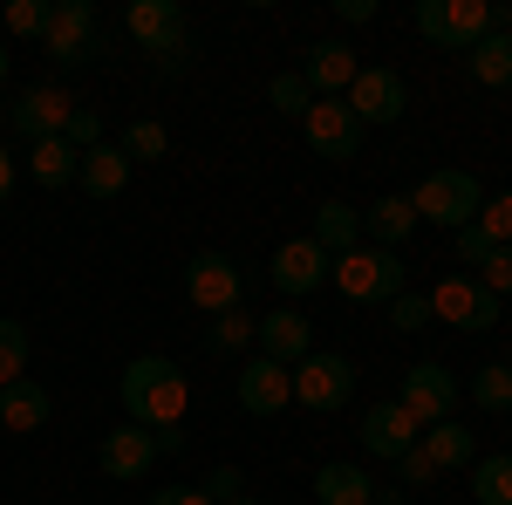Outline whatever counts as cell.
<instances>
[{"label": "cell", "mask_w": 512, "mask_h": 505, "mask_svg": "<svg viewBox=\"0 0 512 505\" xmlns=\"http://www.w3.org/2000/svg\"><path fill=\"white\" fill-rule=\"evenodd\" d=\"M123 417L144 430H178L185 424V403H192V383H185V369L178 362H164V355H137L130 369H123Z\"/></svg>", "instance_id": "obj_1"}, {"label": "cell", "mask_w": 512, "mask_h": 505, "mask_svg": "<svg viewBox=\"0 0 512 505\" xmlns=\"http://www.w3.org/2000/svg\"><path fill=\"white\" fill-rule=\"evenodd\" d=\"M410 198V212H417V226H472L478 219V205H485V185H478L472 171H431L417 192H403Z\"/></svg>", "instance_id": "obj_2"}, {"label": "cell", "mask_w": 512, "mask_h": 505, "mask_svg": "<svg viewBox=\"0 0 512 505\" xmlns=\"http://www.w3.org/2000/svg\"><path fill=\"white\" fill-rule=\"evenodd\" d=\"M328 280H335V287H342L349 301H362V308H376V301H396V294H403V260L362 239L355 253H342V260L328 267Z\"/></svg>", "instance_id": "obj_3"}, {"label": "cell", "mask_w": 512, "mask_h": 505, "mask_svg": "<svg viewBox=\"0 0 512 505\" xmlns=\"http://www.w3.org/2000/svg\"><path fill=\"white\" fill-rule=\"evenodd\" d=\"M417 35L472 55L478 41L492 35V0H417Z\"/></svg>", "instance_id": "obj_4"}, {"label": "cell", "mask_w": 512, "mask_h": 505, "mask_svg": "<svg viewBox=\"0 0 512 505\" xmlns=\"http://www.w3.org/2000/svg\"><path fill=\"white\" fill-rule=\"evenodd\" d=\"M424 301H431V321L458 328V335H485V328H499V308H506V301H492V294L478 287V273H451V280H437Z\"/></svg>", "instance_id": "obj_5"}, {"label": "cell", "mask_w": 512, "mask_h": 505, "mask_svg": "<svg viewBox=\"0 0 512 505\" xmlns=\"http://www.w3.org/2000/svg\"><path fill=\"white\" fill-rule=\"evenodd\" d=\"M41 48L55 55V69H82V62H96V55H103L96 7H89V0H55V7H48V35H41Z\"/></svg>", "instance_id": "obj_6"}, {"label": "cell", "mask_w": 512, "mask_h": 505, "mask_svg": "<svg viewBox=\"0 0 512 505\" xmlns=\"http://www.w3.org/2000/svg\"><path fill=\"white\" fill-rule=\"evenodd\" d=\"M287 376H294V403H301V410H321V417L342 410V403L355 396V362L335 355V349H315L308 362H294Z\"/></svg>", "instance_id": "obj_7"}, {"label": "cell", "mask_w": 512, "mask_h": 505, "mask_svg": "<svg viewBox=\"0 0 512 505\" xmlns=\"http://www.w3.org/2000/svg\"><path fill=\"white\" fill-rule=\"evenodd\" d=\"M301 137H308V151L328 157V164H349V157L362 151V123H355V110L342 96H321L315 110L301 117Z\"/></svg>", "instance_id": "obj_8"}, {"label": "cell", "mask_w": 512, "mask_h": 505, "mask_svg": "<svg viewBox=\"0 0 512 505\" xmlns=\"http://www.w3.org/2000/svg\"><path fill=\"white\" fill-rule=\"evenodd\" d=\"M396 403L431 430V424L451 417V403H458V376H451L444 362H410V369H403V389H396Z\"/></svg>", "instance_id": "obj_9"}, {"label": "cell", "mask_w": 512, "mask_h": 505, "mask_svg": "<svg viewBox=\"0 0 512 505\" xmlns=\"http://www.w3.org/2000/svg\"><path fill=\"white\" fill-rule=\"evenodd\" d=\"M417 437H424V424H417L396 396H383V403H369V410H362V451H369V458H383V465H396L403 451H417Z\"/></svg>", "instance_id": "obj_10"}, {"label": "cell", "mask_w": 512, "mask_h": 505, "mask_svg": "<svg viewBox=\"0 0 512 505\" xmlns=\"http://www.w3.org/2000/svg\"><path fill=\"white\" fill-rule=\"evenodd\" d=\"M123 28H130V41L144 48V55H178L185 48V7L178 0H130V14H123Z\"/></svg>", "instance_id": "obj_11"}, {"label": "cell", "mask_w": 512, "mask_h": 505, "mask_svg": "<svg viewBox=\"0 0 512 505\" xmlns=\"http://www.w3.org/2000/svg\"><path fill=\"white\" fill-rule=\"evenodd\" d=\"M355 110V123L369 130V123H396L403 110H410V89H403V76L396 69H362V76L349 82V96H342Z\"/></svg>", "instance_id": "obj_12"}, {"label": "cell", "mask_w": 512, "mask_h": 505, "mask_svg": "<svg viewBox=\"0 0 512 505\" xmlns=\"http://www.w3.org/2000/svg\"><path fill=\"white\" fill-rule=\"evenodd\" d=\"M253 349L267 355V362H280V369H294V362L315 355V321L294 314V308H274L260 328H253Z\"/></svg>", "instance_id": "obj_13"}, {"label": "cell", "mask_w": 512, "mask_h": 505, "mask_svg": "<svg viewBox=\"0 0 512 505\" xmlns=\"http://www.w3.org/2000/svg\"><path fill=\"white\" fill-rule=\"evenodd\" d=\"M185 294H192V308H205V314H233L239 308V267L226 253H192Z\"/></svg>", "instance_id": "obj_14"}, {"label": "cell", "mask_w": 512, "mask_h": 505, "mask_svg": "<svg viewBox=\"0 0 512 505\" xmlns=\"http://www.w3.org/2000/svg\"><path fill=\"white\" fill-rule=\"evenodd\" d=\"M294 403V376L280 369V362H267V355H253L246 369H239V410L246 417H280Z\"/></svg>", "instance_id": "obj_15"}, {"label": "cell", "mask_w": 512, "mask_h": 505, "mask_svg": "<svg viewBox=\"0 0 512 505\" xmlns=\"http://www.w3.org/2000/svg\"><path fill=\"white\" fill-rule=\"evenodd\" d=\"M69 110H76V103H69L62 89H48V82H41V89H21V96H14L7 123H14V130H21L28 144H48V137H62Z\"/></svg>", "instance_id": "obj_16"}, {"label": "cell", "mask_w": 512, "mask_h": 505, "mask_svg": "<svg viewBox=\"0 0 512 505\" xmlns=\"http://www.w3.org/2000/svg\"><path fill=\"white\" fill-rule=\"evenodd\" d=\"M96 465L110 471V478H144V471L158 465V430L144 424H117L103 444H96Z\"/></svg>", "instance_id": "obj_17"}, {"label": "cell", "mask_w": 512, "mask_h": 505, "mask_svg": "<svg viewBox=\"0 0 512 505\" xmlns=\"http://www.w3.org/2000/svg\"><path fill=\"white\" fill-rule=\"evenodd\" d=\"M355 76H362V62H355L349 41H315L308 62H301V82L315 89V103H321V96H349Z\"/></svg>", "instance_id": "obj_18"}, {"label": "cell", "mask_w": 512, "mask_h": 505, "mask_svg": "<svg viewBox=\"0 0 512 505\" xmlns=\"http://www.w3.org/2000/svg\"><path fill=\"white\" fill-rule=\"evenodd\" d=\"M328 253H321L315 239H287V246H274V287L280 294H315L321 280H328Z\"/></svg>", "instance_id": "obj_19"}, {"label": "cell", "mask_w": 512, "mask_h": 505, "mask_svg": "<svg viewBox=\"0 0 512 505\" xmlns=\"http://www.w3.org/2000/svg\"><path fill=\"white\" fill-rule=\"evenodd\" d=\"M315 505H376V478H369V465L328 458V465L315 471Z\"/></svg>", "instance_id": "obj_20"}, {"label": "cell", "mask_w": 512, "mask_h": 505, "mask_svg": "<svg viewBox=\"0 0 512 505\" xmlns=\"http://www.w3.org/2000/svg\"><path fill=\"white\" fill-rule=\"evenodd\" d=\"M417 451H424V458H431V471H472L478 465V437L465 424H458V417H444V424H431L424 430V437H417Z\"/></svg>", "instance_id": "obj_21"}, {"label": "cell", "mask_w": 512, "mask_h": 505, "mask_svg": "<svg viewBox=\"0 0 512 505\" xmlns=\"http://www.w3.org/2000/svg\"><path fill=\"white\" fill-rule=\"evenodd\" d=\"M48 417H55V403H48V389H41V383H28V376H21V383L0 389V424L14 430V437H35Z\"/></svg>", "instance_id": "obj_22"}, {"label": "cell", "mask_w": 512, "mask_h": 505, "mask_svg": "<svg viewBox=\"0 0 512 505\" xmlns=\"http://www.w3.org/2000/svg\"><path fill=\"white\" fill-rule=\"evenodd\" d=\"M130 171H137V164H130V157H123L117 144H96V151H82L76 185H82L89 198H117L123 185H130Z\"/></svg>", "instance_id": "obj_23"}, {"label": "cell", "mask_w": 512, "mask_h": 505, "mask_svg": "<svg viewBox=\"0 0 512 505\" xmlns=\"http://www.w3.org/2000/svg\"><path fill=\"white\" fill-rule=\"evenodd\" d=\"M328 253V260H342V253H355L362 246V212L355 205H342V198H321V212H315V233H308Z\"/></svg>", "instance_id": "obj_24"}, {"label": "cell", "mask_w": 512, "mask_h": 505, "mask_svg": "<svg viewBox=\"0 0 512 505\" xmlns=\"http://www.w3.org/2000/svg\"><path fill=\"white\" fill-rule=\"evenodd\" d=\"M362 233H369V246L396 253L403 239L417 233V212H410V198H376V205L362 212Z\"/></svg>", "instance_id": "obj_25"}, {"label": "cell", "mask_w": 512, "mask_h": 505, "mask_svg": "<svg viewBox=\"0 0 512 505\" xmlns=\"http://www.w3.org/2000/svg\"><path fill=\"white\" fill-rule=\"evenodd\" d=\"M76 164H82V157L69 151L62 137H48V144L28 151V178H35L41 192H62V185H76Z\"/></svg>", "instance_id": "obj_26"}, {"label": "cell", "mask_w": 512, "mask_h": 505, "mask_svg": "<svg viewBox=\"0 0 512 505\" xmlns=\"http://www.w3.org/2000/svg\"><path fill=\"white\" fill-rule=\"evenodd\" d=\"M465 62H472V76L485 89H512V35H485Z\"/></svg>", "instance_id": "obj_27"}, {"label": "cell", "mask_w": 512, "mask_h": 505, "mask_svg": "<svg viewBox=\"0 0 512 505\" xmlns=\"http://www.w3.org/2000/svg\"><path fill=\"white\" fill-rule=\"evenodd\" d=\"M472 499L478 505H512V451H492L472 465Z\"/></svg>", "instance_id": "obj_28"}, {"label": "cell", "mask_w": 512, "mask_h": 505, "mask_svg": "<svg viewBox=\"0 0 512 505\" xmlns=\"http://www.w3.org/2000/svg\"><path fill=\"white\" fill-rule=\"evenodd\" d=\"M253 314L246 308H233V314H212V328H205V349L212 355H239V349H253Z\"/></svg>", "instance_id": "obj_29"}, {"label": "cell", "mask_w": 512, "mask_h": 505, "mask_svg": "<svg viewBox=\"0 0 512 505\" xmlns=\"http://www.w3.org/2000/svg\"><path fill=\"white\" fill-rule=\"evenodd\" d=\"M472 403L485 410V417H499V410H512V362H485L472 376Z\"/></svg>", "instance_id": "obj_30"}, {"label": "cell", "mask_w": 512, "mask_h": 505, "mask_svg": "<svg viewBox=\"0 0 512 505\" xmlns=\"http://www.w3.org/2000/svg\"><path fill=\"white\" fill-rule=\"evenodd\" d=\"M21 376H28V328L0 314V389L21 383Z\"/></svg>", "instance_id": "obj_31"}, {"label": "cell", "mask_w": 512, "mask_h": 505, "mask_svg": "<svg viewBox=\"0 0 512 505\" xmlns=\"http://www.w3.org/2000/svg\"><path fill=\"white\" fill-rule=\"evenodd\" d=\"M164 144H171V137H164V123L137 117L130 130H123V144H117V151L130 157V164H151V157H164Z\"/></svg>", "instance_id": "obj_32"}, {"label": "cell", "mask_w": 512, "mask_h": 505, "mask_svg": "<svg viewBox=\"0 0 512 505\" xmlns=\"http://www.w3.org/2000/svg\"><path fill=\"white\" fill-rule=\"evenodd\" d=\"M267 103H274L280 117H308V110H315V89H308V82H301V69H294V76H274V82H267Z\"/></svg>", "instance_id": "obj_33"}, {"label": "cell", "mask_w": 512, "mask_h": 505, "mask_svg": "<svg viewBox=\"0 0 512 505\" xmlns=\"http://www.w3.org/2000/svg\"><path fill=\"white\" fill-rule=\"evenodd\" d=\"M48 7H55V0H7V35L41 41L48 35Z\"/></svg>", "instance_id": "obj_34"}, {"label": "cell", "mask_w": 512, "mask_h": 505, "mask_svg": "<svg viewBox=\"0 0 512 505\" xmlns=\"http://www.w3.org/2000/svg\"><path fill=\"white\" fill-rule=\"evenodd\" d=\"M478 226H485V239L492 246H512V192H492L485 205H478Z\"/></svg>", "instance_id": "obj_35"}, {"label": "cell", "mask_w": 512, "mask_h": 505, "mask_svg": "<svg viewBox=\"0 0 512 505\" xmlns=\"http://www.w3.org/2000/svg\"><path fill=\"white\" fill-rule=\"evenodd\" d=\"M62 144H69V151H96V144H103V117H96V110H69V123H62Z\"/></svg>", "instance_id": "obj_36"}, {"label": "cell", "mask_w": 512, "mask_h": 505, "mask_svg": "<svg viewBox=\"0 0 512 505\" xmlns=\"http://www.w3.org/2000/svg\"><path fill=\"white\" fill-rule=\"evenodd\" d=\"M478 287H485L492 301H512V246H492V260L478 267Z\"/></svg>", "instance_id": "obj_37"}, {"label": "cell", "mask_w": 512, "mask_h": 505, "mask_svg": "<svg viewBox=\"0 0 512 505\" xmlns=\"http://www.w3.org/2000/svg\"><path fill=\"white\" fill-rule=\"evenodd\" d=\"M424 321H431V301L403 287V294H396V301H390V328H396V335H417Z\"/></svg>", "instance_id": "obj_38"}, {"label": "cell", "mask_w": 512, "mask_h": 505, "mask_svg": "<svg viewBox=\"0 0 512 505\" xmlns=\"http://www.w3.org/2000/svg\"><path fill=\"white\" fill-rule=\"evenodd\" d=\"M451 246H458V267H485V260H492V239H485V226H458V239H451Z\"/></svg>", "instance_id": "obj_39"}, {"label": "cell", "mask_w": 512, "mask_h": 505, "mask_svg": "<svg viewBox=\"0 0 512 505\" xmlns=\"http://www.w3.org/2000/svg\"><path fill=\"white\" fill-rule=\"evenodd\" d=\"M239 485H246V478H239V465H212V471H205V485H198V492H205L212 505H233V499H239Z\"/></svg>", "instance_id": "obj_40"}, {"label": "cell", "mask_w": 512, "mask_h": 505, "mask_svg": "<svg viewBox=\"0 0 512 505\" xmlns=\"http://www.w3.org/2000/svg\"><path fill=\"white\" fill-rule=\"evenodd\" d=\"M396 471H403V485H431V478H437L424 451H403V458H396Z\"/></svg>", "instance_id": "obj_41"}, {"label": "cell", "mask_w": 512, "mask_h": 505, "mask_svg": "<svg viewBox=\"0 0 512 505\" xmlns=\"http://www.w3.org/2000/svg\"><path fill=\"white\" fill-rule=\"evenodd\" d=\"M151 505H212L198 485H164V492H151Z\"/></svg>", "instance_id": "obj_42"}, {"label": "cell", "mask_w": 512, "mask_h": 505, "mask_svg": "<svg viewBox=\"0 0 512 505\" xmlns=\"http://www.w3.org/2000/svg\"><path fill=\"white\" fill-rule=\"evenodd\" d=\"M335 14L355 28V21H369V14H376V0H335Z\"/></svg>", "instance_id": "obj_43"}, {"label": "cell", "mask_w": 512, "mask_h": 505, "mask_svg": "<svg viewBox=\"0 0 512 505\" xmlns=\"http://www.w3.org/2000/svg\"><path fill=\"white\" fill-rule=\"evenodd\" d=\"M14 178H21V164L7 157V144H0V205H7V192H14Z\"/></svg>", "instance_id": "obj_44"}, {"label": "cell", "mask_w": 512, "mask_h": 505, "mask_svg": "<svg viewBox=\"0 0 512 505\" xmlns=\"http://www.w3.org/2000/svg\"><path fill=\"white\" fill-rule=\"evenodd\" d=\"M0 82H7V48H0Z\"/></svg>", "instance_id": "obj_45"}, {"label": "cell", "mask_w": 512, "mask_h": 505, "mask_svg": "<svg viewBox=\"0 0 512 505\" xmlns=\"http://www.w3.org/2000/svg\"><path fill=\"white\" fill-rule=\"evenodd\" d=\"M233 505H267V499H233Z\"/></svg>", "instance_id": "obj_46"}, {"label": "cell", "mask_w": 512, "mask_h": 505, "mask_svg": "<svg viewBox=\"0 0 512 505\" xmlns=\"http://www.w3.org/2000/svg\"><path fill=\"white\" fill-rule=\"evenodd\" d=\"M376 505H390V499H376Z\"/></svg>", "instance_id": "obj_47"}, {"label": "cell", "mask_w": 512, "mask_h": 505, "mask_svg": "<svg viewBox=\"0 0 512 505\" xmlns=\"http://www.w3.org/2000/svg\"><path fill=\"white\" fill-rule=\"evenodd\" d=\"M0 117H7V110H0Z\"/></svg>", "instance_id": "obj_48"}]
</instances>
